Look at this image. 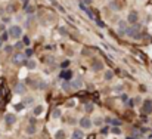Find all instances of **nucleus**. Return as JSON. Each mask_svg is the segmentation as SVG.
Returning <instances> with one entry per match:
<instances>
[{
    "label": "nucleus",
    "instance_id": "obj_1",
    "mask_svg": "<svg viewBox=\"0 0 152 139\" xmlns=\"http://www.w3.org/2000/svg\"><path fill=\"white\" fill-rule=\"evenodd\" d=\"M139 24H136L134 27H127V30H125V34L129 36V37L131 39H140V34H139Z\"/></svg>",
    "mask_w": 152,
    "mask_h": 139
},
{
    "label": "nucleus",
    "instance_id": "obj_2",
    "mask_svg": "<svg viewBox=\"0 0 152 139\" xmlns=\"http://www.w3.org/2000/svg\"><path fill=\"white\" fill-rule=\"evenodd\" d=\"M9 36L14 39H19L21 36H22V28L19 27V25H12V27L9 28Z\"/></svg>",
    "mask_w": 152,
    "mask_h": 139
},
{
    "label": "nucleus",
    "instance_id": "obj_3",
    "mask_svg": "<svg viewBox=\"0 0 152 139\" xmlns=\"http://www.w3.org/2000/svg\"><path fill=\"white\" fill-rule=\"evenodd\" d=\"M12 62L16 65H21L22 62H25V55L24 53H21V52H16L14 56H12Z\"/></svg>",
    "mask_w": 152,
    "mask_h": 139
},
{
    "label": "nucleus",
    "instance_id": "obj_4",
    "mask_svg": "<svg viewBox=\"0 0 152 139\" xmlns=\"http://www.w3.org/2000/svg\"><path fill=\"white\" fill-rule=\"evenodd\" d=\"M142 111L145 112V114H151V112H152V101H151V99H146V101L143 102Z\"/></svg>",
    "mask_w": 152,
    "mask_h": 139
},
{
    "label": "nucleus",
    "instance_id": "obj_5",
    "mask_svg": "<svg viewBox=\"0 0 152 139\" xmlns=\"http://www.w3.org/2000/svg\"><path fill=\"white\" fill-rule=\"evenodd\" d=\"M137 19H139V15H137V12H134V10H131L129 14V16H127V21H129L130 24H137Z\"/></svg>",
    "mask_w": 152,
    "mask_h": 139
},
{
    "label": "nucleus",
    "instance_id": "obj_6",
    "mask_svg": "<svg viewBox=\"0 0 152 139\" xmlns=\"http://www.w3.org/2000/svg\"><path fill=\"white\" fill-rule=\"evenodd\" d=\"M80 126H81L83 129H90V127H92V121H90V118H87V117H83V118L80 120Z\"/></svg>",
    "mask_w": 152,
    "mask_h": 139
},
{
    "label": "nucleus",
    "instance_id": "obj_7",
    "mask_svg": "<svg viewBox=\"0 0 152 139\" xmlns=\"http://www.w3.org/2000/svg\"><path fill=\"white\" fill-rule=\"evenodd\" d=\"M109 8L114 10H120L121 9V3L120 0H112V2H109Z\"/></svg>",
    "mask_w": 152,
    "mask_h": 139
},
{
    "label": "nucleus",
    "instance_id": "obj_8",
    "mask_svg": "<svg viewBox=\"0 0 152 139\" xmlns=\"http://www.w3.org/2000/svg\"><path fill=\"white\" fill-rule=\"evenodd\" d=\"M125 30H127V22L125 21H120L118 22V33L120 34H125Z\"/></svg>",
    "mask_w": 152,
    "mask_h": 139
},
{
    "label": "nucleus",
    "instance_id": "obj_9",
    "mask_svg": "<svg viewBox=\"0 0 152 139\" xmlns=\"http://www.w3.org/2000/svg\"><path fill=\"white\" fill-rule=\"evenodd\" d=\"M5 120H6V123H8V124H14L15 121H16V117H15L14 114H6V116H5Z\"/></svg>",
    "mask_w": 152,
    "mask_h": 139
},
{
    "label": "nucleus",
    "instance_id": "obj_10",
    "mask_svg": "<svg viewBox=\"0 0 152 139\" xmlns=\"http://www.w3.org/2000/svg\"><path fill=\"white\" fill-rule=\"evenodd\" d=\"M80 8H81V9L84 10V14L87 15V16H90V18H93V15H92V10L89 9L87 6H86V3H83V2H81V3H80Z\"/></svg>",
    "mask_w": 152,
    "mask_h": 139
},
{
    "label": "nucleus",
    "instance_id": "obj_11",
    "mask_svg": "<svg viewBox=\"0 0 152 139\" xmlns=\"http://www.w3.org/2000/svg\"><path fill=\"white\" fill-rule=\"evenodd\" d=\"M83 138H84V135L81 130H74L72 136H71V139H83Z\"/></svg>",
    "mask_w": 152,
    "mask_h": 139
},
{
    "label": "nucleus",
    "instance_id": "obj_12",
    "mask_svg": "<svg viewBox=\"0 0 152 139\" xmlns=\"http://www.w3.org/2000/svg\"><path fill=\"white\" fill-rule=\"evenodd\" d=\"M102 68H103V64H102L101 61H96V62H93V65H92V70H93V71H101Z\"/></svg>",
    "mask_w": 152,
    "mask_h": 139
},
{
    "label": "nucleus",
    "instance_id": "obj_13",
    "mask_svg": "<svg viewBox=\"0 0 152 139\" xmlns=\"http://www.w3.org/2000/svg\"><path fill=\"white\" fill-rule=\"evenodd\" d=\"M14 92L15 93H25V86H24V84H16V86H15L14 87Z\"/></svg>",
    "mask_w": 152,
    "mask_h": 139
},
{
    "label": "nucleus",
    "instance_id": "obj_14",
    "mask_svg": "<svg viewBox=\"0 0 152 139\" xmlns=\"http://www.w3.org/2000/svg\"><path fill=\"white\" fill-rule=\"evenodd\" d=\"M71 86H72L74 89H80V87H81V80H80V79H75L72 83H71Z\"/></svg>",
    "mask_w": 152,
    "mask_h": 139
},
{
    "label": "nucleus",
    "instance_id": "obj_15",
    "mask_svg": "<svg viewBox=\"0 0 152 139\" xmlns=\"http://www.w3.org/2000/svg\"><path fill=\"white\" fill-rule=\"evenodd\" d=\"M61 77H62V79H71V77H72V73H71V71H62V73H61Z\"/></svg>",
    "mask_w": 152,
    "mask_h": 139
},
{
    "label": "nucleus",
    "instance_id": "obj_16",
    "mask_svg": "<svg viewBox=\"0 0 152 139\" xmlns=\"http://www.w3.org/2000/svg\"><path fill=\"white\" fill-rule=\"evenodd\" d=\"M55 139H65V132L64 130H59V132L55 135Z\"/></svg>",
    "mask_w": 152,
    "mask_h": 139
},
{
    "label": "nucleus",
    "instance_id": "obj_17",
    "mask_svg": "<svg viewBox=\"0 0 152 139\" xmlns=\"http://www.w3.org/2000/svg\"><path fill=\"white\" fill-rule=\"evenodd\" d=\"M42 112H43V107L42 105H38V107L34 108V116H40Z\"/></svg>",
    "mask_w": 152,
    "mask_h": 139
},
{
    "label": "nucleus",
    "instance_id": "obj_18",
    "mask_svg": "<svg viewBox=\"0 0 152 139\" xmlns=\"http://www.w3.org/2000/svg\"><path fill=\"white\" fill-rule=\"evenodd\" d=\"M108 123H111L112 126H120V120H117V118H108Z\"/></svg>",
    "mask_w": 152,
    "mask_h": 139
},
{
    "label": "nucleus",
    "instance_id": "obj_19",
    "mask_svg": "<svg viewBox=\"0 0 152 139\" xmlns=\"http://www.w3.org/2000/svg\"><path fill=\"white\" fill-rule=\"evenodd\" d=\"M27 68H30V70H34L36 68V62H34V61H27Z\"/></svg>",
    "mask_w": 152,
    "mask_h": 139
},
{
    "label": "nucleus",
    "instance_id": "obj_20",
    "mask_svg": "<svg viewBox=\"0 0 152 139\" xmlns=\"http://www.w3.org/2000/svg\"><path fill=\"white\" fill-rule=\"evenodd\" d=\"M52 116H53V118H59L62 116V112H61V110H55V111L52 112Z\"/></svg>",
    "mask_w": 152,
    "mask_h": 139
},
{
    "label": "nucleus",
    "instance_id": "obj_21",
    "mask_svg": "<svg viewBox=\"0 0 152 139\" xmlns=\"http://www.w3.org/2000/svg\"><path fill=\"white\" fill-rule=\"evenodd\" d=\"M84 110L87 112H92L93 111V104H86V105H84Z\"/></svg>",
    "mask_w": 152,
    "mask_h": 139
},
{
    "label": "nucleus",
    "instance_id": "obj_22",
    "mask_svg": "<svg viewBox=\"0 0 152 139\" xmlns=\"http://www.w3.org/2000/svg\"><path fill=\"white\" fill-rule=\"evenodd\" d=\"M103 77H105V80H111L112 77H114V74H112V71H106Z\"/></svg>",
    "mask_w": 152,
    "mask_h": 139
},
{
    "label": "nucleus",
    "instance_id": "obj_23",
    "mask_svg": "<svg viewBox=\"0 0 152 139\" xmlns=\"http://www.w3.org/2000/svg\"><path fill=\"white\" fill-rule=\"evenodd\" d=\"M93 123H95V126H102V124H103V120H102L101 117H97V118H95Z\"/></svg>",
    "mask_w": 152,
    "mask_h": 139
},
{
    "label": "nucleus",
    "instance_id": "obj_24",
    "mask_svg": "<svg viewBox=\"0 0 152 139\" xmlns=\"http://www.w3.org/2000/svg\"><path fill=\"white\" fill-rule=\"evenodd\" d=\"M34 132H36V127H34V126H28V127H27V133L28 135H32V133H34Z\"/></svg>",
    "mask_w": 152,
    "mask_h": 139
},
{
    "label": "nucleus",
    "instance_id": "obj_25",
    "mask_svg": "<svg viewBox=\"0 0 152 139\" xmlns=\"http://www.w3.org/2000/svg\"><path fill=\"white\" fill-rule=\"evenodd\" d=\"M112 133H115V135H120V133H121V130H120V129H118V127H117V126H115V127L112 129Z\"/></svg>",
    "mask_w": 152,
    "mask_h": 139
},
{
    "label": "nucleus",
    "instance_id": "obj_26",
    "mask_svg": "<svg viewBox=\"0 0 152 139\" xmlns=\"http://www.w3.org/2000/svg\"><path fill=\"white\" fill-rule=\"evenodd\" d=\"M22 43H24V45H27V46H28V45H30V39H28L27 36H25V37L22 39Z\"/></svg>",
    "mask_w": 152,
    "mask_h": 139
},
{
    "label": "nucleus",
    "instance_id": "obj_27",
    "mask_svg": "<svg viewBox=\"0 0 152 139\" xmlns=\"http://www.w3.org/2000/svg\"><path fill=\"white\" fill-rule=\"evenodd\" d=\"M25 12H27V14L30 15V14L32 12V8H31V6H27V9H25Z\"/></svg>",
    "mask_w": 152,
    "mask_h": 139
},
{
    "label": "nucleus",
    "instance_id": "obj_28",
    "mask_svg": "<svg viewBox=\"0 0 152 139\" xmlns=\"http://www.w3.org/2000/svg\"><path fill=\"white\" fill-rule=\"evenodd\" d=\"M8 37H9V33H5V34L2 36V39H3V42H5V40H8Z\"/></svg>",
    "mask_w": 152,
    "mask_h": 139
},
{
    "label": "nucleus",
    "instance_id": "obj_29",
    "mask_svg": "<svg viewBox=\"0 0 152 139\" xmlns=\"http://www.w3.org/2000/svg\"><path fill=\"white\" fill-rule=\"evenodd\" d=\"M5 52H8V53L12 52V46H5Z\"/></svg>",
    "mask_w": 152,
    "mask_h": 139
},
{
    "label": "nucleus",
    "instance_id": "obj_30",
    "mask_svg": "<svg viewBox=\"0 0 152 139\" xmlns=\"http://www.w3.org/2000/svg\"><path fill=\"white\" fill-rule=\"evenodd\" d=\"M95 21H96V24H97V25H99V27H105V25H103V22H102V21H99V19H95Z\"/></svg>",
    "mask_w": 152,
    "mask_h": 139
},
{
    "label": "nucleus",
    "instance_id": "obj_31",
    "mask_svg": "<svg viewBox=\"0 0 152 139\" xmlns=\"http://www.w3.org/2000/svg\"><path fill=\"white\" fill-rule=\"evenodd\" d=\"M108 132H109V127H103V129H102V133L103 135H106Z\"/></svg>",
    "mask_w": 152,
    "mask_h": 139
},
{
    "label": "nucleus",
    "instance_id": "obj_32",
    "mask_svg": "<svg viewBox=\"0 0 152 139\" xmlns=\"http://www.w3.org/2000/svg\"><path fill=\"white\" fill-rule=\"evenodd\" d=\"M22 45H24V43H16V45H15V49H21Z\"/></svg>",
    "mask_w": 152,
    "mask_h": 139
},
{
    "label": "nucleus",
    "instance_id": "obj_33",
    "mask_svg": "<svg viewBox=\"0 0 152 139\" xmlns=\"http://www.w3.org/2000/svg\"><path fill=\"white\" fill-rule=\"evenodd\" d=\"M59 33L62 34V36H65V34H67V31H65V28H59Z\"/></svg>",
    "mask_w": 152,
    "mask_h": 139
},
{
    "label": "nucleus",
    "instance_id": "obj_34",
    "mask_svg": "<svg viewBox=\"0 0 152 139\" xmlns=\"http://www.w3.org/2000/svg\"><path fill=\"white\" fill-rule=\"evenodd\" d=\"M68 65H69V61H65L64 64H62V67H64V68H65V67H68Z\"/></svg>",
    "mask_w": 152,
    "mask_h": 139
},
{
    "label": "nucleus",
    "instance_id": "obj_35",
    "mask_svg": "<svg viewBox=\"0 0 152 139\" xmlns=\"http://www.w3.org/2000/svg\"><path fill=\"white\" fill-rule=\"evenodd\" d=\"M84 3H86V5H90V3H92V2H90V0H83Z\"/></svg>",
    "mask_w": 152,
    "mask_h": 139
},
{
    "label": "nucleus",
    "instance_id": "obj_36",
    "mask_svg": "<svg viewBox=\"0 0 152 139\" xmlns=\"http://www.w3.org/2000/svg\"><path fill=\"white\" fill-rule=\"evenodd\" d=\"M21 2H24V5H28V0H21Z\"/></svg>",
    "mask_w": 152,
    "mask_h": 139
},
{
    "label": "nucleus",
    "instance_id": "obj_37",
    "mask_svg": "<svg viewBox=\"0 0 152 139\" xmlns=\"http://www.w3.org/2000/svg\"><path fill=\"white\" fill-rule=\"evenodd\" d=\"M2 43H3V39L0 37V47H2Z\"/></svg>",
    "mask_w": 152,
    "mask_h": 139
},
{
    "label": "nucleus",
    "instance_id": "obj_38",
    "mask_svg": "<svg viewBox=\"0 0 152 139\" xmlns=\"http://www.w3.org/2000/svg\"><path fill=\"white\" fill-rule=\"evenodd\" d=\"M0 98H2V90H0Z\"/></svg>",
    "mask_w": 152,
    "mask_h": 139
}]
</instances>
